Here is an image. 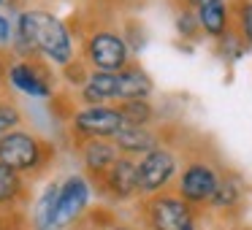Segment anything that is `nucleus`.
<instances>
[{
    "label": "nucleus",
    "mask_w": 252,
    "mask_h": 230,
    "mask_svg": "<svg viewBox=\"0 0 252 230\" xmlns=\"http://www.w3.org/2000/svg\"><path fill=\"white\" fill-rule=\"evenodd\" d=\"M174 25H176V33H179V38L192 41V44H195L198 38H203L201 25H198V14H195V8L174 6Z\"/></svg>",
    "instance_id": "obj_20"
},
{
    "label": "nucleus",
    "mask_w": 252,
    "mask_h": 230,
    "mask_svg": "<svg viewBox=\"0 0 252 230\" xmlns=\"http://www.w3.org/2000/svg\"><path fill=\"white\" fill-rule=\"evenodd\" d=\"M155 92V82L149 73L138 65H127L125 71L117 73V103L127 100H149Z\"/></svg>",
    "instance_id": "obj_12"
},
{
    "label": "nucleus",
    "mask_w": 252,
    "mask_h": 230,
    "mask_svg": "<svg viewBox=\"0 0 252 230\" xmlns=\"http://www.w3.org/2000/svg\"><path fill=\"white\" fill-rule=\"evenodd\" d=\"M120 157H122V152L117 149L114 141H100V138H95V141H87L82 149L84 168H87L95 179H100Z\"/></svg>",
    "instance_id": "obj_13"
},
{
    "label": "nucleus",
    "mask_w": 252,
    "mask_h": 230,
    "mask_svg": "<svg viewBox=\"0 0 252 230\" xmlns=\"http://www.w3.org/2000/svg\"><path fill=\"white\" fill-rule=\"evenodd\" d=\"M87 57L100 73H120L130 65V41L120 33L100 30L87 41Z\"/></svg>",
    "instance_id": "obj_5"
},
{
    "label": "nucleus",
    "mask_w": 252,
    "mask_h": 230,
    "mask_svg": "<svg viewBox=\"0 0 252 230\" xmlns=\"http://www.w3.org/2000/svg\"><path fill=\"white\" fill-rule=\"evenodd\" d=\"M100 181H103L106 195L117 203H127V201L141 198V190H138V165L133 157H125V154H122V157L100 176Z\"/></svg>",
    "instance_id": "obj_9"
},
{
    "label": "nucleus",
    "mask_w": 252,
    "mask_h": 230,
    "mask_svg": "<svg viewBox=\"0 0 252 230\" xmlns=\"http://www.w3.org/2000/svg\"><path fill=\"white\" fill-rule=\"evenodd\" d=\"M17 46L22 52H41L57 65L73 57V44L68 28L49 11H25L17 22Z\"/></svg>",
    "instance_id": "obj_1"
},
{
    "label": "nucleus",
    "mask_w": 252,
    "mask_h": 230,
    "mask_svg": "<svg viewBox=\"0 0 252 230\" xmlns=\"http://www.w3.org/2000/svg\"><path fill=\"white\" fill-rule=\"evenodd\" d=\"M90 203V184L84 176L73 173L60 184V201H57V217H55V230H63L73 225L84 214Z\"/></svg>",
    "instance_id": "obj_8"
},
{
    "label": "nucleus",
    "mask_w": 252,
    "mask_h": 230,
    "mask_svg": "<svg viewBox=\"0 0 252 230\" xmlns=\"http://www.w3.org/2000/svg\"><path fill=\"white\" fill-rule=\"evenodd\" d=\"M44 160V146L35 136L25 130H11L0 138V163L14 168L17 173L22 171L38 168V163Z\"/></svg>",
    "instance_id": "obj_7"
},
{
    "label": "nucleus",
    "mask_w": 252,
    "mask_h": 230,
    "mask_svg": "<svg viewBox=\"0 0 252 230\" xmlns=\"http://www.w3.org/2000/svg\"><path fill=\"white\" fill-rule=\"evenodd\" d=\"M117 109L125 116L127 125L155 127V122H158V109L152 106V100H127V103H120Z\"/></svg>",
    "instance_id": "obj_19"
},
{
    "label": "nucleus",
    "mask_w": 252,
    "mask_h": 230,
    "mask_svg": "<svg viewBox=\"0 0 252 230\" xmlns=\"http://www.w3.org/2000/svg\"><path fill=\"white\" fill-rule=\"evenodd\" d=\"M57 201H60V184L52 181V184L41 192L38 201H35V208H33V228L35 230H55Z\"/></svg>",
    "instance_id": "obj_16"
},
{
    "label": "nucleus",
    "mask_w": 252,
    "mask_h": 230,
    "mask_svg": "<svg viewBox=\"0 0 252 230\" xmlns=\"http://www.w3.org/2000/svg\"><path fill=\"white\" fill-rule=\"evenodd\" d=\"M244 52H247L244 41H241L239 35L233 33V30H230V33L225 35V38H220V41H217V55L222 57L225 62H236L241 55H244Z\"/></svg>",
    "instance_id": "obj_22"
},
{
    "label": "nucleus",
    "mask_w": 252,
    "mask_h": 230,
    "mask_svg": "<svg viewBox=\"0 0 252 230\" xmlns=\"http://www.w3.org/2000/svg\"><path fill=\"white\" fill-rule=\"evenodd\" d=\"M122 127H127V122L117 106H87L73 114V130L87 141H114Z\"/></svg>",
    "instance_id": "obj_6"
},
{
    "label": "nucleus",
    "mask_w": 252,
    "mask_h": 230,
    "mask_svg": "<svg viewBox=\"0 0 252 230\" xmlns=\"http://www.w3.org/2000/svg\"><path fill=\"white\" fill-rule=\"evenodd\" d=\"M109 230H138V228H133V225H122V222H117V225H111Z\"/></svg>",
    "instance_id": "obj_26"
},
{
    "label": "nucleus",
    "mask_w": 252,
    "mask_h": 230,
    "mask_svg": "<svg viewBox=\"0 0 252 230\" xmlns=\"http://www.w3.org/2000/svg\"><path fill=\"white\" fill-rule=\"evenodd\" d=\"M19 192H22V176L14 168L0 163V206L14 203L19 198Z\"/></svg>",
    "instance_id": "obj_21"
},
{
    "label": "nucleus",
    "mask_w": 252,
    "mask_h": 230,
    "mask_svg": "<svg viewBox=\"0 0 252 230\" xmlns=\"http://www.w3.org/2000/svg\"><path fill=\"white\" fill-rule=\"evenodd\" d=\"M182 154H185V160H182V168H179V176H176L174 190L190 206H195L198 211H206L209 201H212L214 190H217L220 179L225 173V168L217 163L214 154L203 152V149H185Z\"/></svg>",
    "instance_id": "obj_2"
},
{
    "label": "nucleus",
    "mask_w": 252,
    "mask_h": 230,
    "mask_svg": "<svg viewBox=\"0 0 252 230\" xmlns=\"http://www.w3.org/2000/svg\"><path fill=\"white\" fill-rule=\"evenodd\" d=\"M174 6H187V8H201V6H206V3H228V0H171Z\"/></svg>",
    "instance_id": "obj_24"
},
{
    "label": "nucleus",
    "mask_w": 252,
    "mask_h": 230,
    "mask_svg": "<svg viewBox=\"0 0 252 230\" xmlns=\"http://www.w3.org/2000/svg\"><path fill=\"white\" fill-rule=\"evenodd\" d=\"M233 230H252V228H233Z\"/></svg>",
    "instance_id": "obj_27"
},
{
    "label": "nucleus",
    "mask_w": 252,
    "mask_h": 230,
    "mask_svg": "<svg viewBox=\"0 0 252 230\" xmlns=\"http://www.w3.org/2000/svg\"><path fill=\"white\" fill-rule=\"evenodd\" d=\"M8 82L14 84V89L30 95V98H49L52 89L46 84V79L38 73V68L30 62H17L8 68Z\"/></svg>",
    "instance_id": "obj_15"
},
{
    "label": "nucleus",
    "mask_w": 252,
    "mask_h": 230,
    "mask_svg": "<svg viewBox=\"0 0 252 230\" xmlns=\"http://www.w3.org/2000/svg\"><path fill=\"white\" fill-rule=\"evenodd\" d=\"M198 25H201L203 38H225V35L233 30V22H230V8L228 3H206V6L198 8Z\"/></svg>",
    "instance_id": "obj_14"
},
{
    "label": "nucleus",
    "mask_w": 252,
    "mask_h": 230,
    "mask_svg": "<svg viewBox=\"0 0 252 230\" xmlns=\"http://www.w3.org/2000/svg\"><path fill=\"white\" fill-rule=\"evenodd\" d=\"M127 3H141V0H127Z\"/></svg>",
    "instance_id": "obj_28"
},
{
    "label": "nucleus",
    "mask_w": 252,
    "mask_h": 230,
    "mask_svg": "<svg viewBox=\"0 0 252 230\" xmlns=\"http://www.w3.org/2000/svg\"><path fill=\"white\" fill-rule=\"evenodd\" d=\"M17 125H19V111L11 103H0V138L17 130Z\"/></svg>",
    "instance_id": "obj_23"
},
{
    "label": "nucleus",
    "mask_w": 252,
    "mask_h": 230,
    "mask_svg": "<svg viewBox=\"0 0 252 230\" xmlns=\"http://www.w3.org/2000/svg\"><path fill=\"white\" fill-rule=\"evenodd\" d=\"M179 146L165 138L160 146H155L152 152H147L144 157L136 160L138 165V190H141V198L158 195V192L174 190L176 176H179L182 168V157H179Z\"/></svg>",
    "instance_id": "obj_4"
},
{
    "label": "nucleus",
    "mask_w": 252,
    "mask_h": 230,
    "mask_svg": "<svg viewBox=\"0 0 252 230\" xmlns=\"http://www.w3.org/2000/svg\"><path fill=\"white\" fill-rule=\"evenodd\" d=\"M84 100L90 106H106L109 100H117V73L95 71L84 84Z\"/></svg>",
    "instance_id": "obj_17"
},
{
    "label": "nucleus",
    "mask_w": 252,
    "mask_h": 230,
    "mask_svg": "<svg viewBox=\"0 0 252 230\" xmlns=\"http://www.w3.org/2000/svg\"><path fill=\"white\" fill-rule=\"evenodd\" d=\"M247 203V190H244V179L239 173L225 171L220 179L217 190H214L212 201H209L206 211L212 214H222V217H236L241 211V206Z\"/></svg>",
    "instance_id": "obj_10"
},
{
    "label": "nucleus",
    "mask_w": 252,
    "mask_h": 230,
    "mask_svg": "<svg viewBox=\"0 0 252 230\" xmlns=\"http://www.w3.org/2000/svg\"><path fill=\"white\" fill-rule=\"evenodd\" d=\"M165 141V136L158 127H141V125H127L122 127V133L114 138L117 149H120L125 157H144L147 152H152L155 146Z\"/></svg>",
    "instance_id": "obj_11"
},
{
    "label": "nucleus",
    "mask_w": 252,
    "mask_h": 230,
    "mask_svg": "<svg viewBox=\"0 0 252 230\" xmlns=\"http://www.w3.org/2000/svg\"><path fill=\"white\" fill-rule=\"evenodd\" d=\"M11 38V28H8V22L3 17H0V41H8Z\"/></svg>",
    "instance_id": "obj_25"
},
{
    "label": "nucleus",
    "mask_w": 252,
    "mask_h": 230,
    "mask_svg": "<svg viewBox=\"0 0 252 230\" xmlns=\"http://www.w3.org/2000/svg\"><path fill=\"white\" fill-rule=\"evenodd\" d=\"M147 230H201V211L176 190L149 195L138 206Z\"/></svg>",
    "instance_id": "obj_3"
},
{
    "label": "nucleus",
    "mask_w": 252,
    "mask_h": 230,
    "mask_svg": "<svg viewBox=\"0 0 252 230\" xmlns=\"http://www.w3.org/2000/svg\"><path fill=\"white\" fill-rule=\"evenodd\" d=\"M230 22L233 33L244 41L247 49H252V0H230Z\"/></svg>",
    "instance_id": "obj_18"
}]
</instances>
